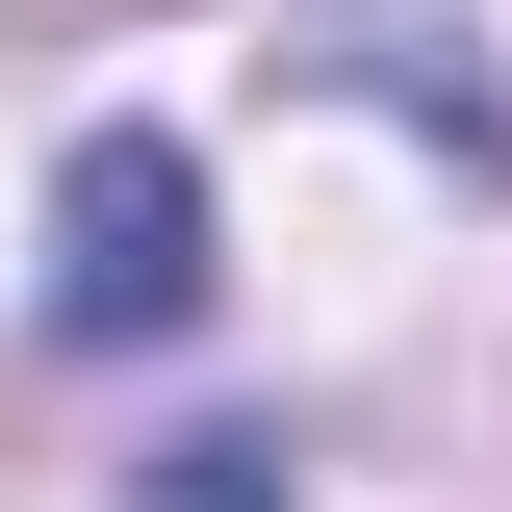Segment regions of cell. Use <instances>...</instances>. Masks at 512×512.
<instances>
[{"instance_id":"obj_1","label":"cell","mask_w":512,"mask_h":512,"mask_svg":"<svg viewBox=\"0 0 512 512\" xmlns=\"http://www.w3.org/2000/svg\"><path fill=\"white\" fill-rule=\"evenodd\" d=\"M52 333L77 359L205 333V154L180 128H77V180H52Z\"/></svg>"},{"instance_id":"obj_2","label":"cell","mask_w":512,"mask_h":512,"mask_svg":"<svg viewBox=\"0 0 512 512\" xmlns=\"http://www.w3.org/2000/svg\"><path fill=\"white\" fill-rule=\"evenodd\" d=\"M128 512H282V436H180V461H128Z\"/></svg>"}]
</instances>
